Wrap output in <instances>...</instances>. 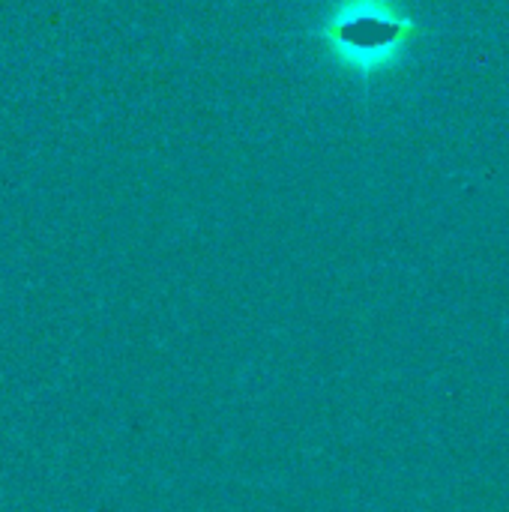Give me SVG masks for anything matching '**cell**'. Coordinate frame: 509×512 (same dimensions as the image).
<instances>
[{
  "label": "cell",
  "instance_id": "6da1fadb",
  "mask_svg": "<svg viewBox=\"0 0 509 512\" xmlns=\"http://www.w3.org/2000/svg\"><path fill=\"white\" fill-rule=\"evenodd\" d=\"M315 36L342 69L372 78L408 48L414 24L390 0H342L327 12Z\"/></svg>",
  "mask_w": 509,
  "mask_h": 512
}]
</instances>
